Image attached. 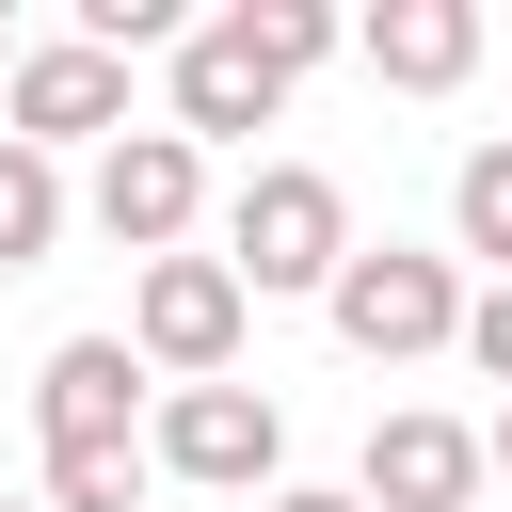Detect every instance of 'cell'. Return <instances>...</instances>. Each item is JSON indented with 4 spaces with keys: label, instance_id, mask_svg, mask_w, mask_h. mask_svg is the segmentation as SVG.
<instances>
[{
    "label": "cell",
    "instance_id": "19",
    "mask_svg": "<svg viewBox=\"0 0 512 512\" xmlns=\"http://www.w3.org/2000/svg\"><path fill=\"white\" fill-rule=\"evenodd\" d=\"M0 80H16V48H0Z\"/></svg>",
    "mask_w": 512,
    "mask_h": 512
},
{
    "label": "cell",
    "instance_id": "2",
    "mask_svg": "<svg viewBox=\"0 0 512 512\" xmlns=\"http://www.w3.org/2000/svg\"><path fill=\"white\" fill-rule=\"evenodd\" d=\"M240 336H256V288L224 256H144V288H128L144 384H240Z\"/></svg>",
    "mask_w": 512,
    "mask_h": 512
},
{
    "label": "cell",
    "instance_id": "3",
    "mask_svg": "<svg viewBox=\"0 0 512 512\" xmlns=\"http://www.w3.org/2000/svg\"><path fill=\"white\" fill-rule=\"evenodd\" d=\"M144 464L192 480V496H288V416H272L256 384H160Z\"/></svg>",
    "mask_w": 512,
    "mask_h": 512
},
{
    "label": "cell",
    "instance_id": "12",
    "mask_svg": "<svg viewBox=\"0 0 512 512\" xmlns=\"http://www.w3.org/2000/svg\"><path fill=\"white\" fill-rule=\"evenodd\" d=\"M448 256H496V288H512V144H464V176H448Z\"/></svg>",
    "mask_w": 512,
    "mask_h": 512
},
{
    "label": "cell",
    "instance_id": "17",
    "mask_svg": "<svg viewBox=\"0 0 512 512\" xmlns=\"http://www.w3.org/2000/svg\"><path fill=\"white\" fill-rule=\"evenodd\" d=\"M480 464H512V400H496V432H480Z\"/></svg>",
    "mask_w": 512,
    "mask_h": 512
},
{
    "label": "cell",
    "instance_id": "6",
    "mask_svg": "<svg viewBox=\"0 0 512 512\" xmlns=\"http://www.w3.org/2000/svg\"><path fill=\"white\" fill-rule=\"evenodd\" d=\"M288 112V64L256 48V16H192V48H176V144L208 160V144H256Z\"/></svg>",
    "mask_w": 512,
    "mask_h": 512
},
{
    "label": "cell",
    "instance_id": "5",
    "mask_svg": "<svg viewBox=\"0 0 512 512\" xmlns=\"http://www.w3.org/2000/svg\"><path fill=\"white\" fill-rule=\"evenodd\" d=\"M80 208H96L112 256H192V224H208V160H192L176 128H128V144H96Z\"/></svg>",
    "mask_w": 512,
    "mask_h": 512
},
{
    "label": "cell",
    "instance_id": "13",
    "mask_svg": "<svg viewBox=\"0 0 512 512\" xmlns=\"http://www.w3.org/2000/svg\"><path fill=\"white\" fill-rule=\"evenodd\" d=\"M144 448H48V512H144Z\"/></svg>",
    "mask_w": 512,
    "mask_h": 512
},
{
    "label": "cell",
    "instance_id": "15",
    "mask_svg": "<svg viewBox=\"0 0 512 512\" xmlns=\"http://www.w3.org/2000/svg\"><path fill=\"white\" fill-rule=\"evenodd\" d=\"M464 368L512 384V288H464Z\"/></svg>",
    "mask_w": 512,
    "mask_h": 512
},
{
    "label": "cell",
    "instance_id": "18",
    "mask_svg": "<svg viewBox=\"0 0 512 512\" xmlns=\"http://www.w3.org/2000/svg\"><path fill=\"white\" fill-rule=\"evenodd\" d=\"M0 512H48V496H0Z\"/></svg>",
    "mask_w": 512,
    "mask_h": 512
},
{
    "label": "cell",
    "instance_id": "4",
    "mask_svg": "<svg viewBox=\"0 0 512 512\" xmlns=\"http://www.w3.org/2000/svg\"><path fill=\"white\" fill-rule=\"evenodd\" d=\"M320 304H336V336H352L368 368L464 352V272H448V256H416V240H352V272H336Z\"/></svg>",
    "mask_w": 512,
    "mask_h": 512
},
{
    "label": "cell",
    "instance_id": "14",
    "mask_svg": "<svg viewBox=\"0 0 512 512\" xmlns=\"http://www.w3.org/2000/svg\"><path fill=\"white\" fill-rule=\"evenodd\" d=\"M240 16H256V48H272L288 80H304V64H336V16H320V0H240Z\"/></svg>",
    "mask_w": 512,
    "mask_h": 512
},
{
    "label": "cell",
    "instance_id": "11",
    "mask_svg": "<svg viewBox=\"0 0 512 512\" xmlns=\"http://www.w3.org/2000/svg\"><path fill=\"white\" fill-rule=\"evenodd\" d=\"M64 208H80V192H64V160L0 128V272H32V256L64 240Z\"/></svg>",
    "mask_w": 512,
    "mask_h": 512
},
{
    "label": "cell",
    "instance_id": "10",
    "mask_svg": "<svg viewBox=\"0 0 512 512\" xmlns=\"http://www.w3.org/2000/svg\"><path fill=\"white\" fill-rule=\"evenodd\" d=\"M352 48H368L400 96H448V80L480 64V0H368V16H352Z\"/></svg>",
    "mask_w": 512,
    "mask_h": 512
},
{
    "label": "cell",
    "instance_id": "8",
    "mask_svg": "<svg viewBox=\"0 0 512 512\" xmlns=\"http://www.w3.org/2000/svg\"><path fill=\"white\" fill-rule=\"evenodd\" d=\"M144 416H160V400H144V352H128V336H64V352L32 368V432H48V448H144Z\"/></svg>",
    "mask_w": 512,
    "mask_h": 512
},
{
    "label": "cell",
    "instance_id": "16",
    "mask_svg": "<svg viewBox=\"0 0 512 512\" xmlns=\"http://www.w3.org/2000/svg\"><path fill=\"white\" fill-rule=\"evenodd\" d=\"M256 512H368L352 480H288V496H256Z\"/></svg>",
    "mask_w": 512,
    "mask_h": 512
},
{
    "label": "cell",
    "instance_id": "1",
    "mask_svg": "<svg viewBox=\"0 0 512 512\" xmlns=\"http://www.w3.org/2000/svg\"><path fill=\"white\" fill-rule=\"evenodd\" d=\"M224 272H240L256 304L336 288V272H352V192H336L320 160H256V176L224 192Z\"/></svg>",
    "mask_w": 512,
    "mask_h": 512
},
{
    "label": "cell",
    "instance_id": "7",
    "mask_svg": "<svg viewBox=\"0 0 512 512\" xmlns=\"http://www.w3.org/2000/svg\"><path fill=\"white\" fill-rule=\"evenodd\" d=\"M0 112H16V144H128V64L112 48H80V32H48V48H16V80H0Z\"/></svg>",
    "mask_w": 512,
    "mask_h": 512
},
{
    "label": "cell",
    "instance_id": "9",
    "mask_svg": "<svg viewBox=\"0 0 512 512\" xmlns=\"http://www.w3.org/2000/svg\"><path fill=\"white\" fill-rule=\"evenodd\" d=\"M496 464H480V432L464 416H432V400H400V416H368V464H352V496L368 512H464Z\"/></svg>",
    "mask_w": 512,
    "mask_h": 512
}]
</instances>
